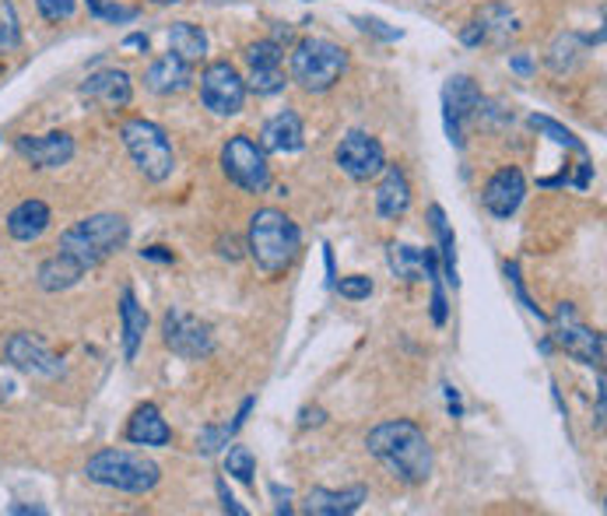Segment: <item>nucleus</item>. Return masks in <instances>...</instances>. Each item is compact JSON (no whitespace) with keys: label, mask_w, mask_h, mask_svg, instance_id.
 Returning a JSON list of instances; mask_svg holds the SVG:
<instances>
[{"label":"nucleus","mask_w":607,"mask_h":516,"mask_svg":"<svg viewBox=\"0 0 607 516\" xmlns=\"http://www.w3.org/2000/svg\"><path fill=\"white\" fill-rule=\"evenodd\" d=\"M365 449L397 481H404V485H425L432 478L435 457H432L429 436L411 419H394V422L376 425L365 436Z\"/></svg>","instance_id":"1"},{"label":"nucleus","mask_w":607,"mask_h":516,"mask_svg":"<svg viewBox=\"0 0 607 516\" xmlns=\"http://www.w3.org/2000/svg\"><path fill=\"white\" fill-rule=\"evenodd\" d=\"M246 254L264 278H281L302 254V232L284 211L260 208L249 219Z\"/></svg>","instance_id":"2"},{"label":"nucleus","mask_w":607,"mask_h":516,"mask_svg":"<svg viewBox=\"0 0 607 516\" xmlns=\"http://www.w3.org/2000/svg\"><path fill=\"white\" fill-rule=\"evenodd\" d=\"M130 239V225L124 214H89V219L74 222L71 228H63L60 246L67 257H74L84 271L98 268V263H106L113 254H120Z\"/></svg>","instance_id":"3"},{"label":"nucleus","mask_w":607,"mask_h":516,"mask_svg":"<svg viewBox=\"0 0 607 516\" xmlns=\"http://www.w3.org/2000/svg\"><path fill=\"white\" fill-rule=\"evenodd\" d=\"M84 478L113 492L148 495L159 489L162 468L151 457L133 454V449H98V454L84 464Z\"/></svg>","instance_id":"4"},{"label":"nucleus","mask_w":607,"mask_h":516,"mask_svg":"<svg viewBox=\"0 0 607 516\" xmlns=\"http://www.w3.org/2000/svg\"><path fill=\"white\" fill-rule=\"evenodd\" d=\"M345 71H348V54L334 39L306 36L292 49V81H299L306 92H330Z\"/></svg>","instance_id":"5"},{"label":"nucleus","mask_w":607,"mask_h":516,"mask_svg":"<svg viewBox=\"0 0 607 516\" xmlns=\"http://www.w3.org/2000/svg\"><path fill=\"white\" fill-rule=\"evenodd\" d=\"M120 138L124 148L130 152L133 165H138V173L148 183H165L176 169V152H173V141L168 134L151 120H127L120 127Z\"/></svg>","instance_id":"6"},{"label":"nucleus","mask_w":607,"mask_h":516,"mask_svg":"<svg viewBox=\"0 0 607 516\" xmlns=\"http://www.w3.org/2000/svg\"><path fill=\"white\" fill-rule=\"evenodd\" d=\"M222 173L246 194H264L271 187V162H267L264 144L249 134H235L222 148Z\"/></svg>","instance_id":"7"},{"label":"nucleus","mask_w":607,"mask_h":516,"mask_svg":"<svg viewBox=\"0 0 607 516\" xmlns=\"http://www.w3.org/2000/svg\"><path fill=\"white\" fill-rule=\"evenodd\" d=\"M162 341L173 355L187 359V362H200L214 352V330L208 320H200L197 313H187L173 306L162 316Z\"/></svg>","instance_id":"8"},{"label":"nucleus","mask_w":607,"mask_h":516,"mask_svg":"<svg viewBox=\"0 0 607 516\" xmlns=\"http://www.w3.org/2000/svg\"><path fill=\"white\" fill-rule=\"evenodd\" d=\"M200 103L214 116H235L246 106V78L229 60H214L200 71Z\"/></svg>","instance_id":"9"},{"label":"nucleus","mask_w":607,"mask_h":516,"mask_svg":"<svg viewBox=\"0 0 607 516\" xmlns=\"http://www.w3.org/2000/svg\"><path fill=\"white\" fill-rule=\"evenodd\" d=\"M551 338L565 355H572L576 362L594 365V370L604 365V335L600 330H590L576 316V309H572V303H562L559 313H555V335Z\"/></svg>","instance_id":"10"},{"label":"nucleus","mask_w":607,"mask_h":516,"mask_svg":"<svg viewBox=\"0 0 607 516\" xmlns=\"http://www.w3.org/2000/svg\"><path fill=\"white\" fill-rule=\"evenodd\" d=\"M334 162L341 165V173L348 179L369 183V179H376L383 173L386 152L373 134H365V130H348V134L341 138V144H337Z\"/></svg>","instance_id":"11"},{"label":"nucleus","mask_w":607,"mask_h":516,"mask_svg":"<svg viewBox=\"0 0 607 516\" xmlns=\"http://www.w3.org/2000/svg\"><path fill=\"white\" fill-rule=\"evenodd\" d=\"M481 89L467 74H453L443 89V120L453 148H464V130L467 124L481 113Z\"/></svg>","instance_id":"12"},{"label":"nucleus","mask_w":607,"mask_h":516,"mask_svg":"<svg viewBox=\"0 0 607 516\" xmlns=\"http://www.w3.org/2000/svg\"><path fill=\"white\" fill-rule=\"evenodd\" d=\"M4 359L11 370H19L25 376H36V379H57L63 373V362L49 352V348L36 338V335H11L4 344Z\"/></svg>","instance_id":"13"},{"label":"nucleus","mask_w":607,"mask_h":516,"mask_svg":"<svg viewBox=\"0 0 607 516\" xmlns=\"http://www.w3.org/2000/svg\"><path fill=\"white\" fill-rule=\"evenodd\" d=\"M246 89H253L257 95H278L289 85V78H284L281 68V46L275 39H257L246 46Z\"/></svg>","instance_id":"14"},{"label":"nucleus","mask_w":607,"mask_h":516,"mask_svg":"<svg viewBox=\"0 0 607 516\" xmlns=\"http://www.w3.org/2000/svg\"><path fill=\"white\" fill-rule=\"evenodd\" d=\"M520 36V19L505 4H485L478 19L460 32L464 46H510Z\"/></svg>","instance_id":"15"},{"label":"nucleus","mask_w":607,"mask_h":516,"mask_svg":"<svg viewBox=\"0 0 607 516\" xmlns=\"http://www.w3.org/2000/svg\"><path fill=\"white\" fill-rule=\"evenodd\" d=\"M524 197H527L524 173H520L516 165H505V169H499L492 179L485 183L481 204H485L488 214H495V219H513V214L520 211V204H524Z\"/></svg>","instance_id":"16"},{"label":"nucleus","mask_w":607,"mask_h":516,"mask_svg":"<svg viewBox=\"0 0 607 516\" xmlns=\"http://www.w3.org/2000/svg\"><path fill=\"white\" fill-rule=\"evenodd\" d=\"M14 148H19V155L28 159L36 169H60L74 159V138L63 134V130H49V134H22L14 138Z\"/></svg>","instance_id":"17"},{"label":"nucleus","mask_w":607,"mask_h":516,"mask_svg":"<svg viewBox=\"0 0 607 516\" xmlns=\"http://www.w3.org/2000/svg\"><path fill=\"white\" fill-rule=\"evenodd\" d=\"M386 263H390L394 278L408 281V285L440 278V254H435V246L418 249L408 243H390L386 246Z\"/></svg>","instance_id":"18"},{"label":"nucleus","mask_w":607,"mask_h":516,"mask_svg":"<svg viewBox=\"0 0 607 516\" xmlns=\"http://www.w3.org/2000/svg\"><path fill=\"white\" fill-rule=\"evenodd\" d=\"M81 98H89V103H98L103 109H124L130 106L133 98V85H130V74L120 71V68H103L84 78L81 85Z\"/></svg>","instance_id":"19"},{"label":"nucleus","mask_w":607,"mask_h":516,"mask_svg":"<svg viewBox=\"0 0 607 516\" xmlns=\"http://www.w3.org/2000/svg\"><path fill=\"white\" fill-rule=\"evenodd\" d=\"M194 85V63L187 60H179L176 54H162L148 63V71H144V89L151 95H179V92H187Z\"/></svg>","instance_id":"20"},{"label":"nucleus","mask_w":607,"mask_h":516,"mask_svg":"<svg viewBox=\"0 0 607 516\" xmlns=\"http://www.w3.org/2000/svg\"><path fill=\"white\" fill-rule=\"evenodd\" d=\"M376 187V214L383 222H400L411 211V179L400 165H383Z\"/></svg>","instance_id":"21"},{"label":"nucleus","mask_w":607,"mask_h":516,"mask_svg":"<svg viewBox=\"0 0 607 516\" xmlns=\"http://www.w3.org/2000/svg\"><path fill=\"white\" fill-rule=\"evenodd\" d=\"M264 152H278V155H292L302 152V144H306V130H302V120L295 109H281L278 116L264 124V134H260Z\"/></svg>","instance_id":"22"},{"label":"nucleus","mask_w":607,"mask_h":516,"mask_svg":"<svg viewBox=\"0 0 607 516\" xmlns=\"http://www.w3.org/2000/svg\"><path fill=\"white\" fill-rule=\"evenodd\" d=\"M369 499V489L365 485H351V489H341V492H330V489H313L306 495V509L310 516H351L359 513L362 503Z\"/></svg>","instance_id":"23"},{"label":"nucleus","mask_w":607,"mask_h":516,"mask_svg":"<svg viewBox=\"0 0 607 516\" xmlns=\"http://www.w3.org/2000/svg\"><path fill=\"white\" fill-rule=\"evenodd\" d=\"M127 439L133 446H168L173 443V429H168L155 404H141L127 422Z\"/></svg>","instance_id":"24"},{"label":"nucleus","mask_w":607,"mask_h":516,"mask_svg":"<svg viewBox=\"0 0 607 516\" xmlns=\"http://www.w3.org/2000/svg\"><path fill=\"white\" fill-rule=\"evenodd\" d=\"M49 222H54L49 208L32 197V201H22L8 214V232H11V239H19V243H36L49 228Z\"/></svg>","instance_id":"25"},{"label":"nucleus","mask_w":607,"mask_h":516,"mask_svg":"<svg viewBox=\"0 0 607 516\" xmlns=\"http://www.w3.org/2000/svg\"><path fill=\"white\" fill-rule=\"evenodd\" d=\"M81 278H84V268L74 257H67L63 249H57L54 257H46L39 263V274H36L43 292H67V289H74Z\"/></svg>","instance_id":"26"},{"label":"nucleus","mask_w":607,"mask_h":516,"mask_svg":"<svg viewBox=\"0 0 607 516\" xmlns=\"http://www.w3.org/2000/svg\"><path fill=\"white\" fill-rule=\"evenodd\" d=\"M120 324H124V359L133 362L141 352L144 330H148V313L130 289H124V295H120Z\"/></svg>","instance_id":"27"},{"label":"nucleus","mask_w":607,"mask_h":516,"mask_svg":"<svg viewBox=\"0 0 607 516\" xmlns=\"http://www.w3.org/2000/svg\"><path fill=\"white\" fill-rule=\"evenodd\" d=\"M168 54H176L179 60L197 63L208 57V36L205 28L194 22H173L168 28Z\"/></svg>","instance_id":"28"},{"label":"nucleus","mask_w":607,"mask_h":516,"mask_svg":"<svg viewBox=\"0 0 607 516\" xmlns=\"http://www.w3.org/2000/svg\"><path fill=\"white\" fill-rule=\"evenodd\" d=\"M429 219H432V232L435 239H440V254H443V271H446V281L453 289H460V274H457V239H453V232L446 225V214L440 204L429 208Z\"/></svg>","instance_id":"29"},{"label":"nucleus","mask_w":607,"mask_h":516,"mask_svg":"<svg viewBox=\"0 0 607 516\" xmlns=\"http://www.w3.org/2000/svg\"><path fill=\"white\" fill-rule=\"evenodd\" d=\"M530 127L534 130H541V134H548L555 144H562V148H569V152H580V155H586V148H583V141L572 134L569 127H562L559 120H551V116H530Z\"/></svg>","instance_id":"30"},{"label":"nucleus","mask_w":607,"mask_h":516,"mask_svg":"<svg viewBox=\"0 0 607 516\" xmlns=\"http://www.w3.org/2000/svg\"><path fill=\"white\" fill-rule=\"evenodd\" d=\"M225 474H232L243 485H253V474H257V457L249 454V446H232L225 454Z\"/></svg>","instance_id":"31"},{"label":"nucleus","mask_w":607,"mask_h":516,"mask_svg":"<svg viewBox=\"0 0 607 516\" xmlns=\"http://www.w3.org/2000/svg\"><path fill=\"white\" fill-rule=\"evenodd\" d=\"M19 43H22V28H19V19H14L11 0H0V54H11Z\"/></svg>","instance_id":"32"},{"label":"nucleus","mask_w":607,"mask_h":516,"mask_svg":"<svg viewBox=\"0 0 607 516\" xmlns=\"http://www.w3.org/2000/svg\"><path fill=\"white\" fill-rule=\"evenodd\" d=\"M89 11L95 14V19L113 22V25L138 19V8H120V4H109V0H89Z\"/></svg>","instance_id":"33"},{"label":"nucleus","mask_w":607,"mask_h":516,"mask_svg":"<svg viewBox=\"0 0 607 516\" xmlns=\"http://www.w3.org/2000/svg\"><path fill=\"white\" fill-rule=\"evenodd\" d=\"M229 439H232L229 425H208V429H205V432H200V436H197V454H205V457H214L218 449H222V446H229Z\"/></svg>","instance_id":"34"},{"label":"nucleus","mask_w":607,"mask_h":516,"mask_svg":"<svg viewBox=\"0 0 607 516\" xmlns=\"http://www.w3.org/2000/svg\"><path fill=\"white\" fill-rule=\"evenodd\" d=\"M334 289L341 292L345 298H351V303H362V298L373 295V278L365 274H348L341 281H334Z\"/></svg>","instance_id":"35"},{"label":"nucleus","mask_w":607,"mask_h":516,"mask_svg":"<svg viewBox=\"0 0 607 516\" xmlns=\"http://www.w3.org/2000/svg\"><path fill=\"white\" fill-rule=\"evenodd\" d=\"M505 278H510V285H513V292H516V298H520V306H524L530 316H537V320H545L548 324V313L534 303V298L527 295V289H524V278H520V268L516 263H505Z\"/></svg>","instance_id":"36"},{"label":"nucleus","mask_w":607,"mask_h":516,"mask_svg":"<svg viewBox=\"0 0 607 516\" xmlns=\"http://www.w3.org/2000/svg\"><path fill=\"white\" fill-rule=\"evenodd\" d=\"M36 8L46 22H67V19H74V11H78V0H36Z\"/></svg>","instance_id":"37"},{"label":"nucleus","mask_w":607,"mask_h":516,"mask_svg":"<svg viewBox=\"0 0 607 516\" xmlns=\"http://www.w3.org/2000/svg\"><path fill=\"white\" fill-rule=\"evenodd\" d=\"M446 292H443V285H440V278H432V324L435 327H443L446 324Z\"/></svg>","instance_id":"38"},{"label":"nucleus","mask_w":607,"mask_h":516,"mask_svg":"<svg viewBox=\"0 0 607 516\" xmlns=\"http://www.w3.org/2000/svg\"><path fill=\"white\" fill-rule=\"evenodd\" d=\"M243 243L235 239V236H229V239H218V257L222 260H229V263H235V260H243Z\"/></svg>","instance_id":"39"},{"label":"nucleus","mask_w":607,"mask_h":516,"mask_svg":"<svg viewBox=\"0 0 607 516\" xmlns=\"http://www.w3.org/2000/svg\"><path fill=\"white\" fill-rule=\"evenodd\" d=\"M443 390H446V408L453 419H464V401H460V390L453 387V383H443Z\"/></svg>","instance_id":"40"},{"label":"nucleus","mask_w":607,"mask_h":516,"mask_svg":"<svg viewBox=\"0 0 607 516\" xmlns=\"http://www.w3.org/2000/svg\"><path fill=\"white\" fill-rule=\"evenodd\" d=\"M218 499H222V509H225V513H232V516H246V509H243L240 503H235L232 492L225 489V481H218Z\"/></svg>","instance_id":"41"},{"label":"nucleus","mask_w":607,"mask_h":516,"mask_svg":"<svg viewBox=\"0 0 607 516\" xmlns=\"http://www.w3.org/2000/svg\"><path fill=\"white\" fill-rule=\"evenodd\" d=\"M359 25H362L365 32H376V36H383V39H400V32L383 28V22H376V19H359Z\"/></svg>","instance_id":"42"},{"label":"nucleus","mask_w":607,"mask_h":516,"mask_svg":"<svg viewBox=\"0 0 607 516\" xmlns=\"http://www.w3.org/2000/svg\"><path fill=\"white\" fill-rule=\"evenodd\" d=\"M141 257H144V260H159V263H173V254H168L165 246H144Z\"/></svg>","instance_id":"43"},{"label":"nucleus","mask_w":607,"mask_h":516,"mask_svg":"<svg viewBox=\"0 0 607 516\" xmlns=\"http://www.w3.org/2000/svg\"><path fill=\"white\" fill-rule=\"evenodd\" d=\"M324 419H327V414L324 411H319V408H306V411H302V429H310V425H324Z\"/></svg>","instance_id":"44"},{"label":"nucleus","mask_w":607,"mask_h":516,"mask_svg":"<svg viewBox=\"0 0 607 516\" xmlns=\"http://www.w3.org/2000/svg\"><path fill=\"white\" fill-rule=\"evenodd\" d=\"M11 394H14V379L4 373V365H0V404H4Z\"/></svg>","instance_id":"45"},{"label":"nucleus","mask_w":607,"mask_h":516,"mask_svg":"<svg viewBox=\"0 0 607 516\" xmlns=\"http://www.w3.org/2000/svg\"><path fill=\"white\" fill-rule=\"evenodd\" d=\"M510 63H513V71H516V74H530V71H534V60H530V57H524V54H516Z\"/></svg>","instance_id":"46"},{"label":"nucleus","mask_w":607,"mask_h":516,"mask_svg":"<svg viewBox=\"0 0 607 516\" xmlns=\"http://www.w3.org/2000/svg\"><path fill=\"white\" fill-rule=\"evenodd\" d=\"M597 429H604V376H600V383H597Z\"/></svg>","instance_id":"47"},{"label":"nucleus","mask_w":607,"mask_h":516,"mask_svg":"<svg viewBox=\"0 0 607 516\" xmlns=\"http://www.w3.org/2000/svg\"><path fill=\"white\" fill-rule=\"evenodd\" d=\"M127 46H133V49H148V36H127Z\"/></svg>","instance_id":"48"},{"label":"nucleus","mask_w":607,"mask_h":516,"mask_svg":"<svg viewBox=\"0 0 607 516\" xmlns=\"http://www.w3.org/2000/svg\"><path fill=\"white\" fill-rule=\"evenodd\" d=\"M151 4H159V8H165V4H179V0H151Z\"/></svg>","instance_id":"49"},{"label":"nucleus","mask_w":607,"mask_h":516,"mask_svg":"<svg viewBox=\"0 0 607 516\" xmlns=\"http://www.w3.org/2000/svg\"><path fill=\"white\" fill-rule=\"evenodd\" d=\"M218 4H222V0H218Z\"/></svg>","instance_id":"50"}]
</instances>
